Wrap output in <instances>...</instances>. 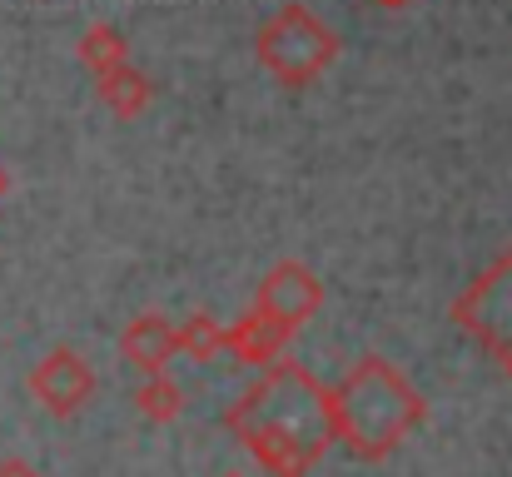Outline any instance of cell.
I'll return each instance as SVG.
<instances>
[{"label": "cell", "mask_w": 512, "mask_h": 477, "mask_svg": "<svg viewBox=\"0 0 512 477\" xmlns=\"http://www.w3.org/2000/svg\"><path fill=\"white\" fill-rule=\"evenodd\" d=\"M174 353L194 358V363H209L224 353V323L209 314H189L184 323H174Z\"/></svg>", "instance_id": "obj_10"}, {"label": "cell", "mask_w": 512, "mask_h": 477, "mask_svg": "<svg viewBox=\"0 0 512 477\" xmlns=\"http://www.w3.org/2000/svg\"><path fill=\"white\" fill-rule=\"evenodd\" d=\"M254 309L264 318H274L284 333H299L309 318L324 309V279H319L304 259H284V264H274V269L259 279Z\"/></svg>", "instance_id": "obj_5"}, {"label": "cell", "mask_w": 512, "mask_h": 477, "mask_svg": "<svg viewBox=\"0 0 512 477\" xmlns=\"http://www.w3.org/2000/svg\"><path fill=\"white\" fill-rule=\"evenodd\" d=\"M289 338H294V333H284L274 318H264L254 304H249V314L224 323V348H229L239 363H249V368H269V363L289 348Z\"/></svg>", "instance_id": "obj_7"}, {"label": "cell", "mask_w": 512, "mask_h": 477, "mask_svg": "<svg viewBox=\"0 0 512 477\" xmlns=\"http://www.w3.org/2000/svg\"><path fill=\"white\" fill-rule=\"evenodd\" d=\"M95 85H100L105 110H110V115H120V120L145 115V110H150V100H155L150 75H145V70H135L130 60H125V65H115V70H105V75H95Z\"/></svg>", "instance_id": "obj_9"}, {"label": "cell", "mask_w": 512, "mask_h": 477, "mask_svg": "<svg viewBox=\"0 0 512 477\" xmlns=\"http://www.w3.org/2000/svg\"><path fill=\"white\" fill-rule=\"evenodd\" d=\"M503 368H508V378H512V353H508V358H503Z\"/></svg>", "instance_id": "obj_15"}, {"label": "cell", "mask_w": 512, "mask_h": 477, "mask_svg": "<svg viewBox=\"0 0 512 477\" xmlns=\"http://www.w3.org/2000/svg\"><path fill=\"white\" fill-rule=\"evenodd\" d=\"M80 60H85V70L90 75H105V70H115V65H125L130 60V45H125V35L115 30V25H90L85 35H80Z\"/></svg>", "instance_id": "obj_12"}, {"label": "cell", "mask_w": 512, "mask_h": 477, "mask_svg": "<svg viewBox=\"0 0 512 477\" xmlns=\"http://www.w3.org/2000/svg\"><path fill=\"white\" fill-rule=\"evenodd\" d=\"M373 5H383V10H403V5H413V0H373Z\"/></svg>", "instance_id": "obj_14"}, {"label": "cell", "mask_w": 512, "mask_h": 477, "mask_svg": "<svg viewBox=\"0 0 512 477\" xmlns=\"http://www.w3.org/2000/svg\"><path fill=\"white\" fill-rule=\"evenodd\" d=\"M453 328L468 333L478 348H488L498 363L512 353V244L453 299Z\"/></svg>", "instance_id": "obj_4"}, {"label": "cell", "mask_w": 512, "mask_h": 477, "mask_svg": "<svg viewBox=\"0 0 512 477\" xmlns=\"http://www.w3.org/2000/svg\"><path fill=\"white\" fill-rule=\"evenodd\" d=\"M0 194H5V169H0Z\"/></svg>", "instance_id": "obj_16"}, {"label": "cell", "mask_w": 512, "mask_h": 477, "mask_svg": "<svg viewBox=\"0 0 512 477\" xmlns=\"http://www.w3.org/2000/svg\"><path fill=\"white\" fill-rule=\"evenodd\" d=\"M224 428L269 477H304L334 443V388L279 353L224 413Z\"/></svg>", "instance_id": "obj_1"}, {"label": "cell", "mask_w": 512, "mask_h": 477, "mask_svg": "<svg viewBox=\"0 0 512 477\" xmlns=\"http://www.w3.org/2000/svg\"><path fill=\"white\" fill-rule=\"evenodd\" d=\"M0 477H40L25 458H0Z\"/></svg>", "instance_id": "obj_13"}, {"label": "cell", "mask_w": 512, "mask_h": 477, "mask_svg": "<svg viewBox=\"0 0 512 477\" xmlns=\"http://www.w3.org/2000/svg\"><path fill=\"white\" fill-rule=\"evenodd\" d=\"M135 408L145 423H174L184 413V388L170 373H145V383L135 388Z\"/></svg>", "instance_id": "obj_11"}, {"label": "cell", "mask_w": 512, "mask_h": 477, "mask_svg": "<svg viewBox=\"0 0 512 477\" xmlns=\"http://www.w3.org/2000/svg\"><path fill=\"white\" fill-rule=\"evenodd\" d=\"M428 418L418 388L378 353L358 358L343 383L334 388V428H339V443L363 458V463H378L388 458L418 423Z\"/></svg>", "instance_id": "obj_2"}, {"label": "cell", "mask_w": 512, "mask_h": 477, "mask_svg": "<svg viewBox=\"0 0 512 477\" xmlns=\"http://www.w3.org/2000/svg\"><path fill=\"white\" fill-rule=\"evenodd\" d=\"M25 388H30V398H35L45 413L70 418V413H80V408L95 398V368H90L75 348H50V353L30 368Z\"/></svg>", "instance_id": "obj_6"}, {"label": "cell", "mask_w": 512, "mask_h": 477, "mask_svg": "<svg viewBox=\"0 0 512 477\" xmlns=\"http://www.w3.org/2000/svg\"><path fill=\"white\" fill-rule=\"evenodd\" d=\"M120 353L125 363H135L140 373H170L174 358V323L165 314H135L120 333Z\"/></svg>", "instance_id": "obj_8"}, {"label": "cell", "mask_w": 512, "mask_h": 477, "mask_svg": "<svg viewBox=\"0 0 512 477\" xmlns=\"http://www.w3.org/2000/svg\"><path fill=\"white\" fill-rule=\"evenodd\" d=\"M224 477H244V473H224Z\"/></svg>", "instance_id": "obj_17"}, {"label": "cell", "mask_w": 512, "mask_h": 477, "mask_svg": "<svg viewBox=\"0 0 512 477\" xmlns=\"http://www.w3.org/2000/svg\"><path fill=\"white\" fill-rule=\"evenodd\" d=\"M343 40L299 0H284L254 35V55L259 65L284 85V90H304L314 85L334 60H339Z\"/></svg>", "instance_id": "obj_3"}]
</instances>
